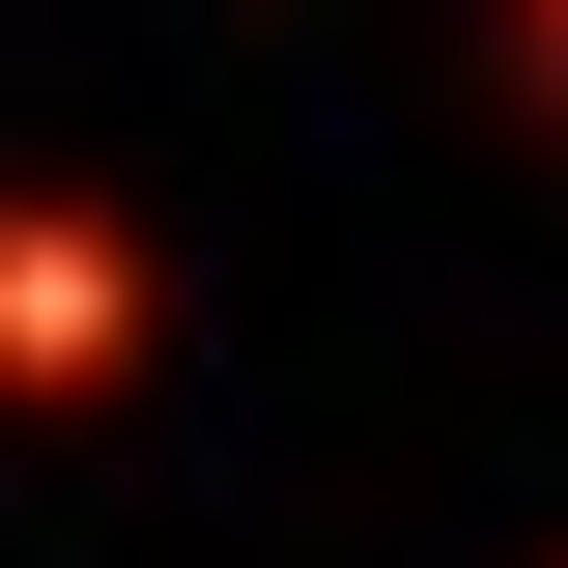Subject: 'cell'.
I'll list each match as a JSON object with an SVG mask.
<instances>
[{
	"label": "cell",
	"mask_w": 568,
	"mask_h": 568,
	"mask_svg": "<svg viewBox=\"0 0 568 568\" xmlns=\"http://www.w3.org/2000/svg\"><path fill=\"white\" fill-rule=\"evenodd\" d=\"M171 369V227L85 171H0V426H114Z\"/></svg>",
	"instance_id": "6da1fadb"
},
{
	"label": "cell",
	"mask_w": 568,
	"mask_h": 568,
	"mask_svg": "<svg viewBox=\"0 0 568 568\" xmlns=\"http://www.w3.org/2000/svg\"><path fill=\"white\" fill-rule=\"evenodd\" d=\"M484 29H511V85H540V114H568V0H484Z\"/></svg>",
	"instance_id": "7a4b0ae2"
}]
</instances>
